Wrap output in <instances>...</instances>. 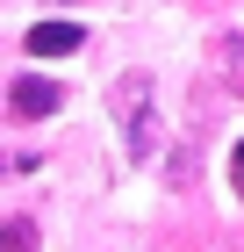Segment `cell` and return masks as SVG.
Here are the masks:
<instances>
[{
  "label": "cell",
  "mask_w": 244,
  "mask_h": 252,
  "mask_svg": "<svg viewBox=\"0 0 244 252\" xmlns=\"http://www.w3.org/2000/svg\"><path fill=\"white\" fill-rule=\"evenodd\" d=\"M79 43H86L79 22H36V29L22 36V51H29V58H72Z\"/></svg>",
  "instance_id": "7a4b0ae2"
},
{
  "label": "cell",
  "mask_w": 244,
  "mask_h": 252,
  "mask_svg": "<svg viewBox=\"0 0 244 252\" xmlns=\"http://www.w3.org/2000/svg\"><path fill=\"white\" fill-rule=\"evenodd\" d=\"M29 245H36V231H29V216H15V223H7V245H0V252H29Z\"/></svg>",
  "instance_id": "277c9868"
},
{
  "label": "cell",
  "mask_w": 244,
  "mask_h": 252,
  "mask_svg": "<svg viewBox=\"0 0 244 252\" xmlns=\"http://www.w3.org/2000/svg\"><path fill=\"white\" fill-rule=\"evenodd\" d=\"M122 101H130V152L144 158V152H151V108H144V101H151V79L136 72L130 87H122Z\"/></svg>",
  "instance_id": "3957f363"
},
{
  "label": "cell",
  "mask_w": 244,
  "mask_h": 252,
  "mask_svg": "<svg viewBox=\"0 0 244 252\" xmlns=\"http://www.w3.org/2000/svg\"><path fill=\"white\" fill-rule=\"evenodd\" d=\"M7 108H15L22 123H36V116H57V108H65V87H57V79H43V72H22L15 87H7Z\"/></svg>",
  "instance_id": "6da1fadb"
},
{
  "label": "cell",
  "mask_w": 244,
  "mask_h": 252,
  "mask_svg": "<svg viewBox=\"0 0 244 252\" xmlns=\"http://www.w3.org/2000/svg\"><path fill=\"white\" fill-rule=\"evenodd\" d=\"M230 173H237V188H244V144H237V152H230Z\"/></svg>",
  "instance_id": "5b68a950"
}]
</instances>
